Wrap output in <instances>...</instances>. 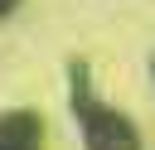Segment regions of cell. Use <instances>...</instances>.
Returning a JSON list of instances; mask_svg holds the SVG:
<instances>
[{
  "mask_svg": "<svg viewBox=\"0 0 155 150\" xmlns=\"http://www.w3.org/2000/svg\"><path fill=\"white\" fill-rule=\"evenodd\" d=\"M82 126H87V150H140L131 121H121L102 106H82Z\"/></svg>",
  "mask_w": 155,
  "mask_h": 150,
  "instance_id": "1",
  "label": "cell"
},
{
  "mask_svg": "<svg viewBox=\"0 0 155 150\" xmlns=\"http://www.w3.org/2000/svg\"><path fill=\"white\" fill-rule=\"evenodd\" d=\"M0 150H44L34 116H5L0 121Z\"/></svg>",
  "mask_w": 155,
  "mask_h": 150,
  "instance_id": "2",
  "label": "cell"
}]
</instances>
